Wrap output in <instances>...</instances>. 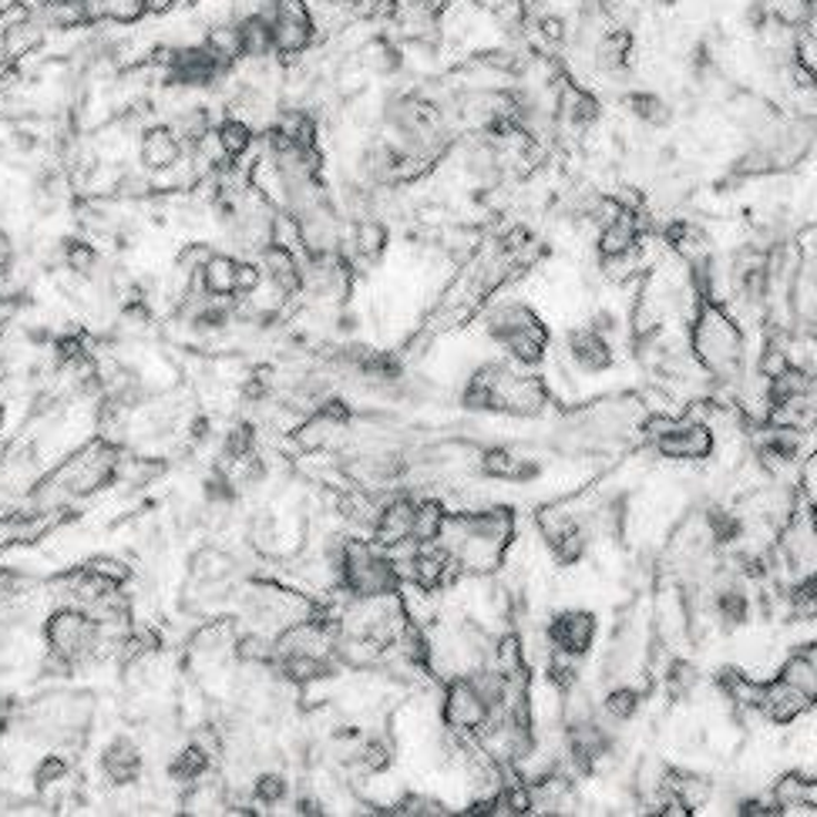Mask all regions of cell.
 <instances>
[{
  "mask_svg": "<svg viewBox=\"0 0 817 817\" xmlns=\"http://www.w3.org/2000/svg\"><path fill=\"white\" fill-rule=\"evenodd\" d=\"M689 357L714 384H740L747 374L744 326L714 300H699L689 323Z\"/></svg>",
  "mask_w": 817,
  "mask_h": 817,
  "instance_id": "obj_1",
  "label": "cell"
},
{
  "mask_svg": "<svg viewBox=\"0 0 817 817\" xmlns=\"http://www.w3.org/2000/svg\"><path fill=\"white\" fill-rule=\"evenodd\" d=\"M119 461H122V447L111 444L108 437H98L84 444L78 454H71L64 464H58L34 488V502L41 508H54L64 498H88L104 485L119 482Z\"/></svg>",
  "mask_w": 817,
  "mask_h": 817,
  "instance_id": "obj_2",
  "label": "cell"
},
{
  "mask_svg": "<svg viewBox=\"0 0 817 817\" xmlns=\"http://www.w3.org/2000/svg\"><path fill=\"white\" fill-rule=\"evenodd\" d=\"M404 586V575L397 562L384 552H377L374 542L364 538H343L340 565H336V589L350 599H377L394 596Z\"/></svg>",
  "mask_w": 817,
  "mask_h": 817,
  "instance_id": "obj_3",
  "label": "cell"
},
{
  "mask_svg": "<svg viewBox=\"0 0 817 817\" xmlns=\"http://www.w3.org/2000/svg\"><path fill=\"white\" fill-rule=\"evenodd\" d=\"M101 636H104V626L94 623L91 613L81 609V606H74V603L54 609V613L44 619V643H48V653L58 656L61 663H68L71 669L101 659Z\"/></svg>",
  "mask_w": 817,
  "mask_h": 817,
  "instance_id": "obj_4",
  "label": "cell"
},
{
  "mask_svg": "<svg viewBox=\"0 0 817 817\" xmlns=\"http://www.w3.org/2000/svg\"><path fill=\"white\" fill-rule=\"evenodd\" d=\"M643 431H649L653 447L666 461H707L717 451V434L707 421H669V417H646Z\"/></svg>",
  "mask_w": 817,
  "mask_h": 817,
  "instance_id": "obj_5",
  "label": "cell"
},
{
  "mask_svg": "<svg viewBox=\"0 0 817 817\" xmlns=\"http://www.w3.org/2000/svg\"><path fill=\"white\" fill-rule=\"evenodd\" d=\"M441 717H444V727L451 734H478L495 714L482 699V693L475 689V683L468 679V673H457L444 686Z\"/></svg>",
  "mask_w": 817,
  "mask_h": 817,
  "instance_id": "obj_6",
  "label": "cell"
},
{
  "mask_svg": "<svg viewBox=\"0 0 817 817\" xmlns=\"http://www.w3.org/2000/svg\"><path fill=\"white\" fill-rule=\"evenodd\" d=\"M270 28H273L276 54L283 61H296L316 41V28H313L306 0H276V11L270 18Z\"/></svg>",
  "mask_w": 817,
  "mask_h": 817,
  "instance_id": "obj_7",
  "label": "cell"
},
{
  "mask_svg": "<svg viewBox=\"0 0 817 817\" xmlns=\"http://www.w3.org/2000/svg\"><path fill=\"white\" fill-rule=\"evenodd\" d=\"M596 633H599V619L589 609H562L545 623L548 649H558L578 659L596 646Z\"/></svg>",
  "mask_w": 817,
  "mask_h": 817,
  "instance_id": "obj_8",
  "label": "cell"
},
{
  "mask_svg": "<svg viewBox=\"0 0 817 817\" xmlns=\"http://www.w3.org/2000/svg\"><path fill=\"white\" fill-rule=\"evenodd\" d=\"M565 357L578 374L599 377V374H609L616 367V346H613V340H606L603 333H596L586 323V326H572L565 333Z\"/></svg>",
  "mask_w": 817,
  "mask_h": 817,
  "instance_id": "obj_9",
  "label": "cell"
},
{
  "mask_svg": "<svg viewBox=\"0 0 817 817\" xmlns=\"http://www.w3.org/2000/svg\"><path fill=\"white\" fill-rule=\"evenodd\" d=\"M710 613L717 619V626L724 633H737L754 619V599L747 593V578L734 575H720V582L710 593Z\"/></svg>",
  "mask_w": 817,
  "mask_h": 817,
  "instance_id": "obj_10",
  "label": "cell"
},
{
  "mask_svg": "<svg viewBox=\"0 0 817 817\" xmlns=\"http://www.w3.org/2000/svg\"><path fill=\"white\" fill-rule=\"evenodd\" d=\"M414 508H417V498H411V495H397L387 505H381L377 508V518L371 525L374 545L377 548H404V545H411Z\"/></svg>",
  "mask_w": 817,
  "mask_h": 817,
  "instance_id": "obj_11",
  "label": "cell"
},
{
  "mask_svg": "<svg viewBox=\"0 0 817 817\" xmlns=\"http://www.w3.org/2000/svg\"><path fill=\"white\" fill-rule=\"evenodd\" d=\"M142 767H145V754L142 747L129 737V734H119L111 737L101 750V774L108 784L114 787H129L142 777Z\"/></svg>",
  "mask_w": 817,
  "mask_h": 817,
  "instance_id": "obj_12",
  "label": "cell"
},
{
  "mask_svg": "<svg viewBox=\"0 0 817 817\" xmlns=\"http://www.w3.org/2000/svg\"><path fill=\"white\" fill-rule=\"evenodd\" d=\"M185 155L179 135L172 132L169 122H155V125H145L142 129V139H139V162L149 175H165L179 159Z\"/></svg>",
  "mask_w": 817,
  "mask_h": 817,
  "instance_id": "obj_13",
  "label": "cell"
},
{
  "mask_svg": "<svg viewBox=\"0 0 817 817\" xmlns=\"http://www.w3.org/2000/svg\"><path fill=\"white\" fill-rule=\"evenodd\" d=\"M256 260H260V266H263L266 283H273L286 300H293V296L303 293V260H306L303 250L296 253V250H290V246L273 243V246H266Z\"/></svg>",
  "mask_w": 817,
  "mask_h": 817,
  "instance_id": "obj_14",
  "label": "cell"
},
{
  "mask_svg": "<svg viewBox=\"0 0 817 817\" xmlns=\"http://www.w3.org/2000/svg\"><path fill=\"white\" fill-rule=\"evenodd\" d=\"M44 44H48V31L38 18H21V21L0 24V54H4L11 64L34 58Z\"/></svg>",
  "mask_w": 817,
  "mask_h": 817,
  "instance_id": "obj_15",
  "label": "cell"
},
{
  "mask_svg": "<svg viewBox=\"0 0 817 817\" xmlns=\"http://www.w3.org/2000/svg\"><path fill=\"white\" fill-rule=\"evenodd\" d=\"M350 246H354V260L377 263L384 260L391 246V225L381 215H361L350 219Z\"/></svg>",
  "mask_w": 817,
  "mask_h": 817,
  "instance_id": "obj_16",
  "label": "cell"
},
{
  "mask_svg": "<svg viewBox=\"0 0 817 817\" xmlns=\"http://www.w3.org/2000/svg\"><path fill=\"white\" fill-rule=\"evenodd\" d=\"M542 316L528 306V303H522V300H505V303H495L488 313H485V320H482V330H485V336L492 340V343H502V340H508L512 333H518V330H525V326H532V323H538Z\"/></svg>",
  "mask_w": 817,
  "mask_h": 817,
  "instance_id": "obj_17",
  "label": "cell"
},
{
  "mask_svg": "<svg viewBox=\"0 0 817 817\" xmlns=\"http://www.w3.org/2000/svg\"><path fill=\"white\" fill-rule=\"evenodd\" d=\"M704 532H707V545L714 548V552H730V548H737V545H744V538H747V532H750V522L740 515V512H734V508H724V505H714V508H707V515H704Z\"/></svg>",
  "mask_w": 817,
  "mask_h": 817,
  "instance_id": "obj_18",
  "label": "cell"
},
{
  "mask_svg": "<svg viewBox=\"0 0 817 817\" xmlns=\"http://www.w3.org/2000/svg\"><path fill=\"white\" fill-rule=\"evenodd\" d=\"M810 707V699L797 689V686H790L787 679H774V683H767L764 686V693H760V710L774 720V724H790V720H797L804 710Z\"/></svg>",
  "mask_w": 817,
  "mask_h": 817,
  "instance_id": "obj_19",
  "label": "cell"
},
{
  "mask_svg": "<svg viewBox=\"0 0 817 817\" xmlns=\"http://www.w3.org/2000/svg\"><path fill=\"white\" fill-rule=\"evenodd\" d=\"M189 575L199 586H225L236 575V558L219 545H202L189 555Z\"/></svg>",
  "mask_w": 817,
  "mask_h": 817,
  "instance_id": "obj_20",
  "label": "cell"
},
{
  "mask_svg": "<svg viewBox=\"0 0 817 817\" xmlns=\"http://www.w3.org/2000/svg\"><path fill=\"white\" fill-rule=\"evenodd\" d=\"M626 108L633 119L643 125V129H653V132H666L673 122H676V108L669 98H663L659 91H629L626 98Z\"/></svg>",
  "mask_w": 817,
  "mask_h": 817,
  "instance_id": "obj_21",
  "label": "cell"
},
{
  "mask_svg": "<svg viewBox=\"0 0 817 817\" xmlns=\"http://www.w3.org/2000/svg\"><path fill=\"white\" fill-rule=\"evenodd\" d=\"M505 354H508V361L512 364H518V367H538L542 361H545V350H548V326L538 320V323H532V326H525V330H518V333H512L508 340H502L498 343Z\"/></svg>",
  "mask_w": 817,
  "mask_h": 817,
  "instance_id": "obj_22",
  "label": "cell"
},
{
  "mask_svg": "<svg viewBox=\"0 0 817 817\" xmlns=\"http://www.w3.org/2000/svg\"><path fill=\"white\" fill-rule=\"evenodd\" d=\"M236 263H240V256L215 253L199 270V290L205 296H212V300H232V296H236Z\"/></svg>",
  "mask_w": 817,
  "mask_h": 817,
  "instance_id": "obj_23",
  "label": "cell"
},
{
  "mask_svg": "<svg viewBox=\"0 0 817 817\" xmlns=\"http://www.w3.org/2000/svg\"><path fill=\"white\" fill-rule=\"evenodd\" d=\"M212 139H215V145H219V152H222V159L229 165H236L240 159H246L253 152V145H256V132L246 122H240V119H229V114H222V119L215 122Z\"/></svg>",
  "mask_w": 817,
  "mask_h": 817,
  "instance_id": "obj_24",
  "label": "cell"
},
{
  "mask_svg": "<svg viewBox=\"0 0 817 817\" xmlns=\"http://www.w3.org/2000/svg\"><path fill=\"white\" fill-rule=\"evenodd\" d=\"M643 704H646V693H643L639 686L616 683V686H609V689H606L599 714H603V717H606L613 727H623V724H633V720L639 717Z\"/></svg>",
  "mask_w": 817,
  "mask_h": 817,
  "instance_id": "obj_25",
  "label": "cell"
},
{
  "mask_svg": "<svg viewBox=\"0 0 817 817\" xmlns=\"http://www.w3.org/2000/svg\"><path fill=\"white\" fill-rule=\"evenodd\" d=\"M212 754L209 750H202L195 740H189L182 750H175L172 754V760H169V767H165V774H169V780L172 784H182V787H192L195 780H202L209 770H212Z\"/></svg>",
  "mask_w": 817,
  "mask_h": 817,
  "instance_id": "obj_26",
  "label": "cell"
},
{
  "mask_svg": "<svg viewBox=\"0 0 817 817\" xmlns=\"http://www.w3.org/2000/svg\"><path fill=\"white\" fill-rule=\"evenodd\" d=\"M61 260H64V270H68L71 276H78V280L94 283V280L101 276V253H98L94 243H88V240H81V236L64 240Z\"/></svg>",
  "mask_w": 817,
  "mask_h": 817,
  "instance_id": "obj_27",
  "label": "cell"
},
{
  "mask_svg": "<svg viewBox=\"0 0 817 817\" xmlns=\"http://www.w3.org/2000/svg\"><path fill=\"white\" fill-rule=\"evenodd\" d=\"M236 24H240L243 61H266V58H276L270 18H250V21H236Z\"/></svg>",
  "mask_w": 817,
  "mask_h": 817,
  "instance_id": "obj_28",
  "label": "cell"
},
{
  "mask_svg": "<svg viewBox=\"0 0 817 817\" xmlns=\"http://www.w3.org/2000/svg\"><path fill=\"white\" fill-rule=\"evenodd\" d=\"M232 643H236V636H232L229 623H205L192 633L189 653L205 656V659H219L222 653H232Z\"/></svg>",
  "mask_w": 817,
  "mask_h": 817,
  "instance_id": "obj_29",
  "label": "cell"
},
{
  "mask_svg": "<svg viewBox=\"0 0 817 817\" xmlns=\"http://www.w3.org/2000/svg\"><path fill=\"white\" fill-rule=\"evenodd\" d=\"M256 447H260L256 424L236 421V424H232V427L225 431V437H222V468H232V464H236V461L256 454Z\"/></svg>",
  "mask_w": 817,
  "mask_h": 817,
  "instance_id": "obj_30",
  "label": "cell"
},
{
  "mask_svg": "<svg viewBox=\"0 0 817 817\" xmlns=\"http://www.w3.org/2000/svg\"><path fill=\"white\" fill-rule=\"evenodd\" d=\"M444 505L441 502H431V498H417V508H414V532H411V542L414 545H434L441 528H444Z\"/></svg>",
  "mask_w": 817,
  "mask_h": 817,
  "instance_id": "obj_31",
  "label": "cell"
},
{
  "mask_svg": "<svg viewBox=\"0 0 817 817\" xmlns=\"http://www.w3.org/2000/svg\"><path fill=\"white\" fill-rule=\"evenodd\" d=\"M764 8H767V18L774 24H784L794 31L807 28V21L814 18L810 0H764Z\"/></svg>",
  "mask_w": 817,
  "mask_h": 817,
  "instance_id": "obj_32",
  "label": "cell"
},
{
  "mask_svg": "<svg viewBox=\"0 0 817 817\" xmlns=\"http://www.w3.org/2000/svg\"><path fill=\"white\" fill-rule=\"evenodd\" d=\"M236 498H240V485L232 482V475L225 468H215L212 475H205V482H202V502L209 508H229V505H236Z\"/></svg>",
  "mask_w": 817,
  "mask_h": 817,
  "instance_id": "obj_33",
  "label": "cell"
},
{
  "mask_svg": "<svg viewBox=\"0 0 817 817\" xmlns=\"http://www.w3.org/2000/svg\"><path fill=\"white\" fill-rule=\"evenodd\" d=\"M68 774H71V760H68L61 750H51V754H44V757L38 760V767H34V787H38L41 794H48V790H54L58 784H64Z\"/></svg>",
  "mask_w": 817,
  "mask_h": 817,
  "instance_id": "obj_34",
  "label": "cell"
},
{
  "mask_svg": "<svg viewBox=\"0 0 817 817\" xmlns=\"http://www.w3.org/2000/svg\"><path fill=\"white\" fill-rule=\"evenodd\" d=\"M354 760L367 770V774H384L394 760V750L384 737H364L354 750Z\"/></svg>",
  "mask_w": 817,
  "mask_h": 817,
  "instance_id": "obj_35",
  "label": "cell"
},
{
  "mask_svg": "<svg viewBox=\"0 0 817 817\" xmlns=\"http://www.w3.org/2000/svg\"><path fill=\"white\" fill-rule=\"evenodd\" d=\"M286 797H290V780H286V774H280V770H263V774H256V780H253V800H256V804L276 807V804H283Z\"/></svg>",
  "mask_w": 817,
  "mask_h": 817,
  "instance_id": "obj_36",
  "label": "cell"
},
{
  "mask_svg": "<svg viewBox=\"0 0 817 817\" xmlns=\"http://www.w3.org/2000/svg\"><path fill=\"white\" fill-rule=\"evenodd\" d=\"M515 451H508V447H485L482 454H478V472L488 478V482H508L512 478V468H515Z\"/></svg>",
  "mask_w": 817,
  "mask_h": 817,
  "instance_id": "obj_37",
  "label": "cell"
},
{
  "mask_svg": "<svg viewBox=\"0 0 817 817\" xmlns=\"http://www.w3.org/2000/svg\"><path fill=\"white\" fill-rule=\"evenodd\" d=\"M84 568L101 575L104 582H111V586H129V582H132V565H125L122 558H114V555H94Z\"/></svg>",
  "mask_w": 817,
  "mask_h": 817,
  "instance_id": "obj_38",
  "label": "cell"
},
{
  "mask_svg": "<svg viewBox=\"0 0 817 817\" xmlns=\"http://www.w3.org/2000/svg\"><path fill=\"white\" fill-rule=\"evenodd\" d=\"M800 790H804V774H784L777 784H774V794H770V804L780 810H797L800 807Z\"/></svg>",
  "mask_w": 817,
  "mask_h": 817,
  "instance_id": "obj_39",
  "label": "cell"
},
{
  "mask_svg": "<svg viewBox=\"0 0 817 817\" xmlns=\"http://www.w3.org/2000/svg\"><path fill=\"white\" fill-rule=\"evenodd\" d=\"M535 38L542 44H548V48H558V44L568 41V21L562 14H555V11H542L535 18Z\"/></svg>",
  "mask_w": 817,
  "mask_h": 817,
  "instance_id": "obj_40",
  "label": "cell"
},
{
  "mask_svg": "<svg viewBox=\"0 0 817 817\" xmlns=\"http://www.w3.org/2000/svg\"><path fill=\"white\" fill-rule=\"evenodd\" d=\"M219 250L212 246V243H202V240H192V243H185L182 250H179V256H175V270H185V273H192V276H199V270L215 256Z\"/></svg>",
  "mask_w": 817,
  "mask_h": 817,
  "instance_id": "obj_41",
  "label": "cell"
},
{
  "mask_svg": "<svg viewBox=\"0 0 817 817\" xmlns=\"http://www.w3.org/2000/svg\"><path fill=\"white\" fill-rule=\"evenodd\" d=\"M666 683H669V693H673V696H689V693L699 686V673H696V666H693V663H686V659H673V663H669V676H666Z\"/></svg>",
  "mask_w": 817,
  "mask_h": 817,
  "instance_id": "obj_42",
  "label": "cell"
},
{
  "mask_svg": "<svg viewBox=\"0 0 817 817\" xmlns=\"http://www.w3.org/2000/svg\"><path fill=\"white\" fill-rule=\"evenodd\" d=\"M397 814H407V817H431V814H447V807L437 800V797H431V794H404L401 800H397Z\"/></svg>",
  "mask_w": 817,
  "mask_h": 817,
  "instance_id": "obj_43",
  "label": "cell"
},
{
  "mask_svg": "<svg viewBox=\"0 0 817 817\" xmlns=\"http://www.w3.org/2000/svg\"><path fill=\"white\" fill-rule=\"evenodd\" d=\"M149 14H145L142 0H108V24H125V28H132V24H139Z\"/></svg>",
  "mask_w": 817,
  "mask_h": 817,
  "instance_id": "obj_44",
  "label": "cell"
},
{
  "mask_svg": "<svg viewBox=\"0 0 817 817\" xmlns=\"http://www.w3.org/2000/svg\"><path fill=\"white\" fill-rule=\"evenodd\" d=\"M263 283H266V276H263L260 260L243 256V260L236 263V296H250V293H256Z\"/></svg>",
  "mask_w": 817,
  "mask_h": 817,
  "instance_id": "obj_45",
  "label": "cell"
},
{
  "mask_svg": "<svg viewBox=\"0 0 817 817\" xmlns=\"http://www.w3.org/2000/svg\"><path fill=\"white\" fill-rule=\"evenodd\" d=\"M276 0H229V18L232 21H250V18H273Z\"/></svg>",
  "mask_w": 817,
  "mask_h": 817,
  "instance_id": "obj_46",
  "label": "cell"
},
{
  "mask_svg": "<svg viewBox=\"0 0 817 817\" xmlns=\"http://www.w3.org/2000/svg\"><path fill=\"white\" fill-rule=\"evenodd\" d=\"M24 586H31V578H28L24 572L8 568V565H0V603H8V599L21 596V593H24Z\"/></svg>",
  "mask_w": 817,
  "mask_h": 817,
  "instance_id": "obj_47",
  "label": "cell"
},
{
  "mask_svg": "<svg viewBox=\"0 0 817 817\" xmlns=\"http://www.w3.org/2000/svg\"><path fill=\"white\" fill-rule=\"evenodd\" d=\"M589 326L596 330V333H603L606 340H613L619 330H623V316L613 310V306H599V310H593V316H589Z\"/></svg>",
  "mask_w": 817,
  "mask_h": 817,
  "instance_id": "obj_48",
  "label": "cell"
},
{
  "mask_svg": "<svg viewBox=\"0 0 817 817\" xmlns=\"http://www.w3.org/2000/svg\"><path fill=\"white\" fill-rule=\"evenodd\" d=\"M542 478V464L535 461V457H515V468H512V485H532V482H538Z\"/></svg>",
  "mask_w": 817,
  "mask_h": 817,
  "instance_id": "obj_49",
  "label": "cell"
},
{
  "mask_svg": "<svg viewBox=\"0 0 817 817\" xmlns=\"http://www.w3.org/2000/svg\"><path fill=\"white\" fill-rule=\"evenodd\" d=\"M212 441V421L205 417V414H199V417H192L189 421V444H209Z\"/></svg>",
  "mask_w": 817,
  "mask_h": 817,
  "instance_id": "obj_50",
  "label": "cell"
},
{
  "mask_svg": "<svg viewBox=\"0 0 817 817\" xmlns=\"http://www.w3.org/2000/svg\"><path fill=\"white\" fill-rule=\"evenodd\" d=\"M293 810L313 817V814H323V800H316L313 794H300V797H293Z\"/></svg>",
  "mask_w": 817,
  "mask_h": 817,
  "instance_id": "obj_51",
  "label": "cell"
},
{
  "mask_svg": "<svg viewBox=\"0 0 817 817\" xmlns=\"http://www.w3.org/2000/svg\"><path fill=\"white\" fill-rule=\"evenodd\" d=\"M142 4H145L149 18H165V14H172L179 8V0H142Z\"/></svg>",
  "mask_w": 817,
  "mask_h": 817,
  "instance_id": "obj_52",
  "label": "cell"
},
{
  "mask_svg": "<svg viewBox=\"0 0 817 817\" xmlns=\"http://www.w3.org/2000/svg\"><path fill=\"white\" fill-rule=\"evenodd\" d=\"M800 810H817V777H804V790H800Z\"/></svg>",
  "mask_w": 817,
  "mask_h": 817,
  "instance_id": "obj_53",
  "label": "cell"
},
{
  "mask_svg": "<svg viewBox=\"0 0 817 817\" xmlns=\"http://www.w3.org/2000/svg\"><path fill=\"white\" fill-rule=\"evenodd\" d=\"M320 4H333V8H346V0H320Z\"/></svg>",
  "mask_w": 817,
  "mask_h": 817,
  "instance_id": "obj_54",
  "label": "cell"
},
{
  "mask_svg": "<svg viewBox=\"0 0 817 817\" xmlns=\"http://www.w3.org/2000/svg\"><path fill=\"white\" fill-rule=\"evenodd\" d=\"M0 427H4V404H0Z\"/></svg>",
  "mask_w": 817,
  "mask_h": 817,
  "instance_id": "obj_55",
  "label": "cell"
},
{
  "mask_svg": "<svg viewBox=\"0 0 817 817\" xmlns=\"http://www.w3.org/2000/svg\"><path fill=\"white\" fill-rule=\"evenodd\" d=\"M0 11H4V4H0Z\"/></svg>",
  "mask_w": 817,
  "mask_h": 817,
  "instance_id": "obj_56",
  "label": "cell"
}]
</instances>
